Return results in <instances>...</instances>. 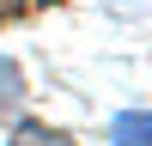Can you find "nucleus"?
I'll use <instances>...</instances> for the list:
<instances>
[{
    "label": "nucleus",
    "instance_id": "nucleus-3",
    "mask_svg": "<svg viewBox=\"0 0 152 146\" xmlns=\"http://www.w3.org/2000/svg\"><path fill=\"white\" fill-rule=\"evenodd\" d=\"M18 104H24V73L12 67L6 55H0V116H12Z\"/></svg>",
    "mask_w": 152,
    "mask_h": 146
},
{
    "label": "nucleus",
    "instance_id": "nucleus-1",
    "mask_svg": "<svg viewBox=\"0 0 152 146\" xmlns=\"http://www.w3.org/2000/svg\"><path fill=\"white\" fill-rule=\"evenodd\" d=\"M110 140H116V146H152V110L116 116V122H110Z\"/></svg>",
    "mask_w": 152,
    "mask_h": 146
},
{
    "label": "nucleus",
    "instance_id": "nucleus-2",
    "mask_svg": "<svg viewBox=\"0 0 152 146\" xmlns=\"http://www.w3.org/2000/svg\"><path fill=\"white\" fill-rule=\"evenodd\" d=\"M6 146H73V140H67L61 128H49V122H18Z\"/></svg>",
    "mask_w": 152,
    "mask_h": 146
}]
</instances>
